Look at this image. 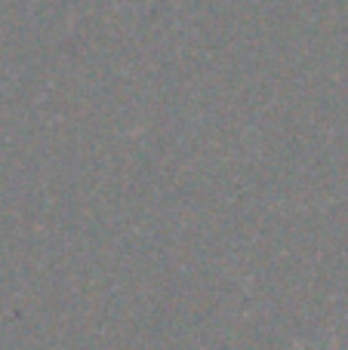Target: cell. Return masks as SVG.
<instances>
[{"label":"cell","mask_w":348,"mask_h":350,"mask_svg":"<svg viewBox=\"0 0 348 350\" xmlns=\"http://www.w3.org/2000/svg\"><path fill=\"white\" fill-rule=\"evenodd\" d=\"M296 350H306V347H299V345H296ZM330 350H336V345H333V347H330Z\"/></svg>","instance_id":"obj_1"}]
</instances>
